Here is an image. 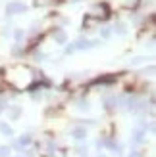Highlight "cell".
<instances>
[{"instance_id":"6da1fadb","label":"cell","mask_w":156,"mask_h":157,"mask_svg":"<svg viewBox=\"0 0 156 157\" xmlns=\"http://www.w3.org/2000/svg\"><path fill=\"white\" fill-rule=\"evenodd\" d=\"M10 10H12V12H18V10H23V6H18V4H15V6H10Z\"/></svg>"}]
</instances>
